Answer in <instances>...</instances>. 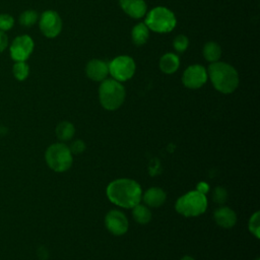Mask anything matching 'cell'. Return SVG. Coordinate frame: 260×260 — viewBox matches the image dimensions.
Masks as SVG:
<instances>
[{
	"instance_id": "obj_4",
	"label": "cell",
	"mask_w": 260,
	"mask_h": 260,
	"mask_svg": "<svg viewBox=\"0 0 260 260\" xmlns=\"http://www.w3.org/2000/svg\"><path fill=\"white\" fill-rule=\"evenodd\" d=\"M207 205L206 195L198 190H193L179 197L176 201L175 208L183 216L195 217L204 213Z\"/></svg>"
},
{
	"instance_id": "obj_21",
	"label": "cell",
	"mask_w": 260,
	"mask_h": 260,
	"mask_svg": "<svg viewBox=\"0 0 260 260\" xmlns=\"http://www.w3.org/2000/svg\"><path fill=\"white\" fill-rule=\"evenodd\" d=\"M39 19V14L37 11L32 9H28L23 11L19 15V23L24 27L32 26Z\"/></svg>"
},
{
	"instance_id": "obj_8",
	"label": "cell",
	"mask_w": 260,
	"mask_h": 260,
	"mask_svg": "<svg viewBox=\"0 0 260 260\" xmlns=\"http://www.w3.org/2000/svg\"><path fill=\"white\" fill-rule=\"evenodd\" d=\"M34 47H35L34 41L29 36L27 35L18 36L12 41L9 47L10 57L15 62L25 61L26 59H28V57L32 53Z\"/></svg>"
},
{
	"instance_id": "obj_24",
	"label": "cell",
	"mask_w": 260,
	"mask_h": 260,
	"mask_svg": "<svg viewBox=\"0 0 260 260\" xmlns=\"http://www.w3.org/2000/svg\"><path fill=\"white\" fill-rule=\"evenodd\" d=\"M188 46H189V40L185 35H178L175 37L173 41V47L177 52L179 53L185 52Z\"/></svg>"
},
{
	"instance_id": "obj_13",
	"label": "cell",
	"mask_w": 260,
	"mask_h": 260,
	"mask_svg": "<svg viewBox=\"0 0 260 260\" xmlns=\"http://www.w3.org/2000/svg\"><path fill=\"white\" fill-rule=\"evenodd\" d=\"M119 4L122 10L132 18H141L147 11L144 0H119Z\"/></svg>"
},
{
	"instance_id": "obj_3",
	"label": "cell",
	"mask_w": 260,
	"mask_h": 260,
	"mask_svg": "<svg viewBox=\"0 0 260 260\" xmlns=\"http://www.w3.org/2000/svg\"><path fill=\"white\" fill-rule=\"evenodd\" d=\"M126 96L124 86L120 81L114 78L105 79L102 81L99 88V99L102 107L108 111H115L119 109Z\"/></svg>"
},
{
	"instance_id": "obj_17",
	"label": "cell",
	"mask_w": 260,
	"mask_h": 260,
	"mask_svg": "<svg viewBox=\"0 0 260 260\" xmlns=\"http://www.w3.org/2000/svg\"><path fill=\"white\" fill-rule=\"evenodd\" d=\"M131 38L134 45L142 46L147 42L149 38V28L146 26L145 23L140 22L133 27Z\"/></svg>"
},
{
	"instance_id": "obj_14",
	"label": "cell",
	"mask_w": 260,
	"mask_h": 260,
	"mask_svg": "<svg viewBox=\"0 0 260 260\" xmlns=\"http://www.w3.org/2000/svg\"><path fill=\"white\" fill-rule=\"evenodd\" d=\"M213 218L215 222L223 229H231L237 222L236 212L228 206H220L216 208L213 213Z\"/></svg>"
},
{
	"instance_id": "obj_9",
	"label": "cell",
	"mask_w": 260,
	"mask_h": 260,
	"mask_svg": "<svg viewBox=\"0 0 260 260\" xmlns=\"http://www.w3.org/2000/svg\"><path fill=\"white\" fill-rule=\"evenodd\" d=\"M39 26L45 37L55 38L62 30V19L56 11L46 10L40 16Z\"/></svg>"
},
{
	"instance_id": "obj_2",
	"label": "cell",
	"mask_w": 260,
	"mask_h": 260,
	"mask_svg": "<svg viewBox=\"0 0 260 260\" xmlns=\"http://www.w3.org/2000/svg\"><path fill=\"white\" fill-rule=\"evenodd\" d=\"M207 75L214 88L221 93H232L239 85L238 71L225 62L216 61L211 63Z\"/></svg>"
},
{
	"instance_id": "obj_20",
	"label": "cell",
	"mask_w": 260,
	"mask_h": 260,
	"mask_svg": "<svg viewBox=\"0 0 260 260\" xmlns=\"http://www.w3.org/2000/svg\"><path fill=\"white\" fill-rule=\"evenodd\" d=\"M75 133L74 125L68 121L60 122L56 127V136L61 141L70 140Z\"/></svg>"
},
{
	"instance_id": "obj_16",
	"label": "cell",
	"mask_w": 260,
	"mask_h": 260,
	"mask_svg": "<svg viewBox=\"0 0 260 260\" xmlns=\"http://www.w3.org/2000/svg\"><path fill=\"white\" fill-rule=\"evenodd\" d=\"M180 66V59L174 53H166L159 59V69L166 74L175 73Z\"/></svg>"
},
{
	"instance_id": "obj_28",
	"label": "cell",
	"mask_w": 260,
	"mask_h": 260,
	"mask_svg": "<svg viewBox=\"0 0 260 260\" xmlns=\"http://www.w3.org/2000/svg\"><path fill=\"white\" fill-rule=\"evenodd\" d=\"M8 46V38L6 34L2 30H0V53L3 52Z\"/></svg>"
},
{
	"instance_id": "obj_30",
	"label": "cell",
	"mask_w": 260,
	"mask_h": 260,
	"mask_svg": "<svg viewBox=\"0 0 260 260\" xmlns=\"http://www.w3.org/2000/svg\"><path fill=\"white\" fill-rule=\"evenodd\" d=\"M256 260H259V259H256Z\"/></svg>"
},
{
	"instance_id": "obj_25",
	"label": "cell",
	"mask_w": 260,
	"mask_h": 260,
	"mask_svg": "<svg viewBox=\"0 0 260 260\" xmlns=\"http://www.w3.org/2000/svg\"><path fill=\"white\" fill-rule=\"evenodd\" d=\"M14 19L10 14L1 13L0 14V30L6 31L13 27Z\"/></svg>"
},
{
	"instance_id": "obj_29",
	"label": "cell",
	"mask_w": 260,
	"mask_h": 260,
	"mask_svg": "<svg viewBox=\"0 0 260 260\" xmlns=\"http://www.w3.org/2000/svg\"><path fill=\"white\" fill-rule=\"evenodd\" d=\"M181 260H195V259L191 256H184V257L181 258Z\"/></svg>"
},
{
	"instance_id": "obj_19",
	"label": "cell",
	"mask_w": 260,
	"mask_h": 260,
	"mask_svg": "<svg viewBox=\"0 0 260 260\" xmlns=\"http://www.w3.org/2000/svg\"><path fill=\"white\" fill-rule=\"evenodd\" d=\"M203 56L204 58L210 62V63H213V62H216V61H219V58L221 56V49H220V46L215 43V42H207L204 47H203Z\"/></svg>"
},
{
	"instance_id": "obj_7",
	"label": "cell",
	"mask_w": 260,
	"mask_h": 260,
	"mask_svg": "<svg viewBox=\"0 0 260 260\" xmlns=\"http://www.w3.org/2000/svg\"><path fill=\"white\" fill-rule=\"evenodd\" d=\"M109 73L117 81H126L130 79L136 69L134 60L127 55H121L114 58L109 64Z\"/></svg>"
},
{
	"instance_id": "obj_27",
	"label": "cell",
	"mask_w": 260,
	"mask_h": 260,
	"mask_svg": "<svg viewBox=\"0 0 260 260\" xmlns=\"http://www.w3.org/2000/svg\"><path fill=\"white\" fill-rule=\"evenodd\" d=\"M69 149L71 150L72 154H79L81 152L84 151L85 149V144L82 140H75L74 142L71 143V145L69 146Z\"/></svg>"
},
{
	"instance_id": "obj_1",
	"label": "cell",
	"mask_w": 260,
	"mask_h": 260,
	"mask_svg": "<svg viewBox=\"0 0 260 260\" xmlns=\"http://www.w3.org/2000/svg\"><path fill=\"white\" fill-rule=\"evenodd\" d=\"M109 200L123 208H133L140 203L142 190L140 185L128 178H120L112 181L106 189Z\"/></svg>"
},
{
	"instance_id": "obj_10",
	"label": "cell",
	"mask_w": 260,
	"mask_h": 260,
	"mask_svg": "<svg viewBox=\"0 0 260 260\" xmlns=\"http://www.w3.org/2000/svg\"><path fill=\"white\" fill-rule=\"evenodd\" d=\"M208 75L206 69L200 64L190 65L182 75L183 84L190 89L200 88L207 81Z\"/></svg>"
},
{
	"instance_id": "obj_12",
	"label": "cell",
	"mask_w": 260,
	"mask_h": 260,
	"mask_svg": "<svg viewBox=\"0 0 260 260\" xmlns=\"http://www.w3.org/2000/svg\"><path fill=\"white\" fill-rule=\"evenodd\" d=\"M85 73L93 81H103L109 74V65L103 60L92 59L86 64Z\"/></svg>"
},
{
	"instance_id": "obj_26",
	"label": "cell",
	"mask_w": 260,
	"mask_h": 260,
	"mask_svg": "<svg viewBox=\"0 0 260 260\" xmlns=\"http://www.w3.org/2000/svg\"><path fill=\"white\" fill-rule=\"evenodd\" d=\"M212 198H213V201L217 204H222L226 201V198H228V192L226 190L223 188V187H216L214 190H213V193H212Z\"/></svg>"
},
{
	"instance_id": "obj_11",
	"label": "cell",
	"mask_w": 260,
	"mask_h": 260,
	"mask_svg": "<svg viewBox=\"0 0 260 260\" xmlns=\"http://www.w3.org/2000/svg\"><path fill=\"white\" fill-rule=\"evenodd\" d=\"M105 225L112 235L123 236L128 231L129 222L122 211L112 209L105 216Z\"/></svg>"
},
{
	"instance_id": "obj_18",
	"label": "cell",
	"mask_w": 260,
	"mask_h": 260,
	"mask_svg": "<svg viewBox=\"0 0 260 260\" xmlns=\"http://www.w3.org/2000/svg\"><path fill=\"white\" fill-rule=\"evenodd\" d=\"M132 216L139 224H146L151 220V211L145 204L138 203L132 208Z\"/></svg>"
},
{
	"instance_id": "obj_5",
	"label": "cell",
	"mask_w": 260,
	"mask_h": 260,
	"mask_svg": "<svg viewBox=\"0 0 260 260\" xmlns=\"http://www.w3.org/2000/svg\"><path fill=\"white\" fill-rule=\"evenodd\" d=\"M45 159L48 167L57 173L66 172L71 168L73 162L72 152L69 146L62 142L50 145L46 150Z\"/></svg>"
},
{
	"instance_id": "obj_6",
	"label": "cell",
	"mask_w": 260,
	"mask_h": 260,
	"mask_svg": "<svg viewBox=\"0 0 260 260\" xmlns=\"http://www.w3.org/2000/svg\"><path fill=\"white\" fill-rule=\"evenodd\" d=\"M177 19L173 11L164 6H157L147 12L145 17L146 26L158 34H166L173 30Z\"/></svg>"
},
{
	"instance_id": "obj_15",
	"label": "cell",
	"mask_w": 260,
	"mask_h": 260,
	"mask_svg": "<svg viewBox=\"0 0 260 260\" xmlns=\"http://www.w3.org/2000/svg\"><path fill=\"white\" fill-rule=\"evenodd\" d=\"M141 199L148 207H159L166 202L167 194L159 187H151L142 194Z\"/></svg>"
},
{
	"instance_id": "obj_23",
	"label": "cell",
	"mask_w": 260,
	"mask_h": 260,
	"mask_svg": "<svg viewBox=\"0 0 260 260\" xmlns=\"http://www.w3.org/2000/svg\"><path fill=\"white\" fill-rule=\"evenodd\" d=\"M249 231L252 235L255 236V238L259 239L260 237V212L256 211L252 214V216L249 219L248 223Z\"/></svg>"
},
{
	"instance_id": "obj_22",
	"label": "cell",
	"mask_w": 260,
	"mask_h": 260,
	"mask_svg": "<svg viewBox=\"0 0 260 260\" xmlns=\"http://www.w3.org/2000/svg\"><path fill=\"white\" fill-rule=\"evenodd\" d=\"M12 73H13L14 77L17 80L22 81V80L26 79V77L28 76V74H29V67L25 63V61L15 62V64L12 67Z\"/></svg>"
}]
</instances>
